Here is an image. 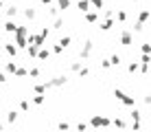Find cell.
I'll use <instances>...</instances> for the list:
<instances>
[{
	"mask_svg": "<svg viewBox=\"0 0 151 132\" xmlns=\"http://www.w3.org/2000/svg\"><path fill=\"white\" fill-rule=\"evenodd\" d=\"M142 53H151V44H142Z\"/></svg>",
	"mask_w": 151,
	"mask_h": 132,
	"instance_id": "obj_6",
	"label": "cell"
},
{
	"mask_svg": "<svg viewBox=\"0 0 151 132\" xmlns=\"http://www.w3.org/2000/svg\"><path fill=\"white\" fill-rule=\"evenodd\" d=\"M92 123H94V125H107L110 121H107L105 117H94V119H92Z\"/></svg>",
	"mask_w": 151,
	"mask_h": 132,
	"instance_id": "obj_2",
	"label": "cell"
},
{
	"mask_svg": "<svg viewBox=\"0 0 151 132\" xmlns=\"http://www.w3.org/2000/svg\"><path fill=\"white\" fill-rule=\"evenodd\" d=\"M147 18H149V11H140V15H138V20H140V22H145Z\"/></svg>",
	"mask_w": 151,
	"mask_h": 132,
	"instance_id": "obj_3",
	"label": "cell"
},
{
	"mask_svg": "<svg viewBox=\"0 0 151 132\" xmlns=\"http://www.w3.org/2000/svg\"><path fill=\"white\" fill-rule=\"evenodd\" d=\"M68 4H70L68 0H59V7H61V9H66V7H68Z\"/></svg>",
	"mask_w": 151,
	"mask_h": 132,
	"instance_id": "obj_5",
	"label": "cell"
},
{
	"mask_svg": "<svg viewBox=\"0 0 151 132\" xmlns=\"http://www.w3.org/2000/svg\"><path fill=\"white\" fill-rule=\"evenodd\" d=\"M123 44H129V42H132V35H129V33H123Z\"/></svg>",
	"mask_w": 151,
	"mask_h": 132,
	"instance_id": "obj_4",
	"label": "cell"
},
{
	"mask_svg": "<svg viewBox=\"0 0 151 132\" xmlns=\"http://www.w3.org/2000/svg\"><path fill=\"white\" fill-rule=\"evenodd\" d=\"M116 97L121 99V101H123L125 106H134V99H132V97H127L125 93H116Z\"/></svg>",
	"mask_w": 151,
	"mask_h": 132,
	"instance_id": "obj_1",
	"label": "cell"
},
{
	"mask_svg": "<svg viewBox=\"0 0 151 132\" xmlns=\"http://www.w3.org/2000/svg\"><path fill=\"white\" fill-rule=\"evenodd\" d=\"M79 9H83V11L88 9V2H86V0H81V2H79Z\"/></svg>",
	"mask_w": 151,
	"mask_h": 132,
	"instance_id": "obj_7",
	"label": "cell"
},
{
	"mask_svg": "<svg viewBox=\"0 0 151 132\" xmlns=\"http://www.w3.org/2000/svg\"><path fill=\"white\" fill-rule=\"evenodd\" d=\"M92 2H94V4H96V7H101V0H92Z\"/></svg>",
	"mask_w": 151,
	"mask_h": 132,
	"instance_id": "obj_8",
	"label": "cell"
}]
</instances>
